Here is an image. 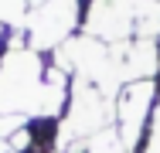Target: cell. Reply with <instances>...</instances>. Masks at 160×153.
I'll use <instances>...</instances> for the list:
<instances>
[{
  "instance_id": "obj_1",
  "label": "cell",
  "mask_w": 160,
  "mask_h": 153,
  "mask_svg": "<svg viewBox=\"0 0 160 153\" xmlns=\"http://www.w3.org/2000/svg\"><path fill=\"white\" fill-rule=\"evenodd\" d=\"M75 24H78V0H48L28 17V48L34 55L58 51L72 41Z\"/></svg>"
},
{
  "instance_id": "obj_2",
  "label": "cell",
  "mask_w": 160,
  "mask_h": 153,
  "mask_svg": "<svg viewBox=\"0 0 160 153\" xmlns=\"http://www.w3.org/2000/svg\"><path fill=\"white\" fill-rule=\"evenodd\" d=\"M157 82L153 78H143V82H129L126 89L119 92L116 99V119H119V140L126 153L136 150L140 136L147 133V122H150V112H153V102H157Z\"/></svg>"
},
{
  "instance_id": "obj_3",
  "label": "cell",
  "mask_w": 160,
  "mask_h": 153,
  "mask_svg": "<svg viewBox=\"0 0 160 153\" xmlns=\"http://www.w3.org/2000/svg\"><path fill=\"white\" fill-rule=\"evenodd\" d=\"M109 122H112L109 92L96 89V85H85V82H75L72 109H68L65 133H62L58 143H65V136H96V133H102V129H109Z\"/></svg>"
},
{
  "instance_id": "obj_4",
  "label": "cell",
  "mask_w": 160,
  "mask_h": 153,
  "mask_svg": "<svg viewBox=\"0 0 160 153\" xmlns=\"http://www.w3.org/2000/svg\"><path fill=\"white\" fill-rule=\"evenodd\" d=\"M85 153H126V146H123L119 133L109 126V129L96 133L92 140H85Z\"/></svg>"
},
{
  "instance_id": "obj_5",
  "label": "cell",
  "mask_w": 160,
  "mask_h": 153,
  "mask_svg": "<svg viewBox=\"0 0 160 153\" xmlns=\"http://www.w3.org/2000/svg\"><path fill=\"white\" fill-rule=\"evenodd\" d=\"M143 153H160V89H157V102H153V112L147 122V146Z\"/></svg>"
},
{
  "instance_id": "obj_6",
  "label": "cell",
  "mask_w": 160,
  "mask_h": 153,
  "mask_svg": "<svg viewBox=\"0 0 160 153\" xmlns=\"http://www.w3.org/2000/svg\"><path fill=\"white\" fill-rule=\"evenodd\" d=\"M28 0H0V24H21Z\"/></svg>"
},
{
  "instance_id": "obj_7",
  "label": "cell",
  "mask_w": 160,
  "mask_h": 153,
  "mask_svg": "<svg viewBox=\"0 0 160 153\" xmlns=\"http://www.w3.org/2000/svg\"><path fill=\"white\" fill-rule=\"evenodd\" d=\"M44 3H48V0H28V7H31V10H38V7H44Z\"/></svg>"
}]
</instances>
